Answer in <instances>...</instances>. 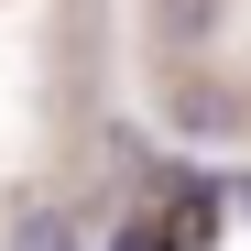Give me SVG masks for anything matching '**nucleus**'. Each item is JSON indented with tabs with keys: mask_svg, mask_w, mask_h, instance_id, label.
<instances>
[{
	"mask_svg": "<svg viewBox=\"0 0 251 251\" xmlns=\"http://www.w3.org/2000/svg\"><path fill=\"white\" fill-rule=\"evenodd\" d=\"M120 251H164V240H153V229H120Z\"/></svg>",
	"mask_w": 251,
	"mask_h": 251,
	"instance_id": "nucleus-3",
	"label": "nucleus"
},
{
	"mask_svg": "<svg viewBox=\"0 0 251 251\" xmlns=\"http://www.w3.org/2000/svg\"><path fill=\"white\" fill-rule=\"evenodd\" d=\"M207 11L219 0H164V33H207Z\"/></svg>",
	"mask_w": 251,
	"mask_h": 251,
	"instance_id": "nucleus-2",
	"label": "nucleus"
},
{
	"mask_svg": "<svg viewBox=\"0 0 251 251\" xmlns=\"http://www.w3.org/2000/svg\"><path fill=\"white\" fill-rule=\"evenodd\" d=\"M11 251H88V240H76L66 207H22V219H11Z\"/></svg>",
	"mask_w": 251,
	"mask_h": 251,
	"instance_id": "nucleus-1",
	"label": "nucleus"
}]
</instances>
